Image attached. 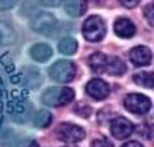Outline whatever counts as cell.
Returning a JSON list of instances; mask_svg holds the SVG:
<instances>
[{
    "mask_svg": "<svg viewBox=\"0 0 154 147\" xmlns=\"http://www.w3.org/2000/svg\"><path fill=\"white\" fill-rule=\"evenodd\" d=\"M31 27H32V31L38 32V34L50 37V35H56V31L60 26H58L56 18L51 13L35 11V15L31 18Z\"/></svg>",
    "mask_w": 154,
    "mask_h": 147,
    "instance_id": "1",
    "label": "cell"
},
{
    "mask_svg": "<svg viewBox=\"0 0 154 147\" xmlns=\"http://www.w3.org/2000/svg\"><path fill=\"white\" fill-rule=\"evenodd\" d=\"M75 64L66 59H60L48 69L51 80H55L58 83H69L75 77Z\"/></svg>",
    "mask_w": 154,
    "mask_h": 147,
    "instance_id": "2",
    "label": "cell"
},
{
    "mask_svg": "<svg viewBox=\"0 0 154 147\" xmlns=\"http://www.w3.org/2000/svg\"><path fill=\"white\" fill-rule=\"evenodd\" d=\"M74 99V91L71 88H48L42 96L43 104L47 106H66Z\"/></svg>",
    "mask_w": 154,
    "mask_h": 147,
    "instance_id": "3",
    "label": "cell"
},
{
    "mask_svg": "<svg viewBox=\"0 0 154 147\" xmlns=\"http://www.w3.org/2000/svg\"><path fill=\"white\" fill-rule=\"evenodd\" d=\"M82 32H84V37L88 42H100L106 34V27H104L103 19L100 16H90L84 22Z\"/></svg>",
    "mask_w": 154,
    "mask_h": 147,
    "instance_id": "4",
    "label": "cell"
},
{
    "mask_svg": "<svg viewBox=\"0 0 154 147\" xmlns=\"http://www.w3.org/2000/svg\"><path fill=\"white\" fill-rule=\"evenodd\" d=\"M125 109L130 110L132 113H137V115H141V113H146L149 109H151V101H149L148 96L144 94H138V93H132L128 96H125L124 99Z\"/></svg>",
    "mask_w": 154,
    "mask_h": 147,
    "instance_id": "5",
    "label": "cell"
},
{
    "mask_svg": "<svg viewBox=\"0 0 154 147\" xmlns=\"http://www.w3.org/2000/svg\"><path fill=\"white\" fill-rule=\"evenodd\" d=\"M56 136L64 142H79L85 137V131L84 128L72 125V123H63L58 126Z\"/></svg>",
    "mask_w": 154,
    "mask_h": 147,
    "instance_id": "6",
    "label": "cell"
},
{
    "mask_svg": "<svg viewBox=\"0 0 154 147\" xmlns=\"http://www.w3.org/2000/svg\"><path fill=\"white\" fill-rule=\"evenodd\" d=\"M111 133L117 139H125V137H128L133 133V123L124 117H116L111 122Z\"/></svg>",
    "mask_w": 154,
    "mask_h": 147,
    "instance_id": "7",
    "label": "cell"
},
{
    "mask_svg": "<svg viewBox=\"0 0 154 147\" xmlns=\"http://www.w3.org/2000/svg\"><path fill=\"white\" fill-rule=\"evenodd\" d=\"M109 85L104 80L100 78H93L87 83V93L90 94L93 99H106L109 96Z\"/></svg>",
    "mask_w": 154,
    "mask_h": 147,
    "instance_id": "8",
    "label": "cell"
},
{
    "mask_svg": "<svg viewBox=\"0 0 154 147\" xmlns=\"http://www.w3.org/2000/svg\"><path fill=\"white\" fill-rule=\"evenodd\" d=\"M23 83L24 87L29 88V90H35L38 85L42 83V75H40V70L32 67V66H27V67L23 69Z\"/></svg>",
    "mask_w": 154,
    "mask_h": 147,
    "instance_id": "9",
    "label": "cell"
},
{
    "mask_svg": "<svg viewBox=\"0 0 154 147\" xmlns=\"http://www.w3.org/2000/svg\"><path fill=\"white\" fill-rule=\"evenodd\" d=\"M151 51L146 46H135V48L130 51V61L133 63V66L137 67H143V66H148L151 63Z\"/></svg>",
    "mask_w": 154,
    "mask_h": 147,
    "instance_id": "10",
    "label": "cell"
},
{
    "mask_svg": "<svg viewBox=\"0 0 154 147\" xmlns=\"http://www.w3.org/2000/svg\"><path fill=\"white\" fill-rule=\"evenodd\" d=\"M114 32L119 37H122V39H130V37L135 35L137 29H135V24L130 19H127V18H119L114 22Z\"/></svg>",
    "mask_w": 154,
    "mask_h": 147,
    "instance_id": "11",
    "label": "cell"
},
{
    "mask_svg": "<svg viewBox=\"0 0 154 147\" xmlns=\"http://www.w3.org/2000/svg\"><path fill=\"white\" fill-rule=\"evenodd\" d=\"M29 53H31V58L34 61H37V63H45L51 58L53 51H51V46L47 45V43H35L31 46V50H29Z\"/></svg>",
    "mask_w": 154,
    "mask_h": 147,
    "instance_id": "12",
    "label": "cell"
},
{
    "mask_svg": "<svg viewBox=\"0 0 154 147\" xmlns=\"http://www.w3.org/2000/svg\"><path fill=\"white\" fill-rule=\"evenodd\" d=\"M63 8L69 16H80L85 11L87 3L82 2V0H67V2L63 3Z\"/></svg>",
    "mask_w": 154,
    "mask_h": 147,
    "instance_id": "13",
    "label": "cell"
},
{
    "mask_svg": "<svg viewBox=\"0 0 154 147\" xmlns=\"http://www.w3.org/2000/svg\"><path fill=\"white\" fill-rule=\"evenodd\" d=\"M16 42V32L7 22H0V43L2 45H11Z\"/></svg>",
    "mask_w": 154,
    "mask_h": 147,
    "instance_id": "14",
    "label": "cell"
},
{
    "mask_svg": "<svg viewBox=\"0 0 154 147\" xmlns=\"http://www.w3.org/2000/svg\"><path fill=\"white\" fill-rule=\"evenodd\" d=\"M88 66L95 72H103L106 70V66H108V56L103 54V53H95L90 56L88 59Z\"/></svg>",
    "mask_w": 154,
    "mask_h": 147,
    "instance_id": "15",
    "label": "cell"
},
{
    "mask_svg": "<svg viewBox=\"0 0 154 147\" xmlns=\"http://www.w3.org/2000/svg\"><path fill=\"white\" fill-rule=\"evenodd\" d=\"M106 72L111 75H122L125 72V64L116 56L108 58V66H106Z\"/></svg>",
    "mask_w": 154,
    "mask_h": 147,
    "instance_id": "16",
    "label": "cell"
},
{
    "mask_svg": "<svg viewBox=\"0 0 154 147\" xmlns=\"http://www.w3.org/2000/svg\"><path fill=\"white\" fill-rule=\"evenodd\" d=\"M58 50H60V53L63 54H74L77 51V42L72 39V37H64V39L60 40V43H58Z\"/></svg>",
    "mask_w": 154,
    "mask_h": 147,
    "instance_id": "17",
    "label": "cell"
},
{
    "mask_svg": "<svg viewBox=\"0 0 154 147\" xmlns=\"http://www.w3.org/2000/svg\"><path fill=\"white\" fill-rule=\"evenodd\" d=\"M135 83L144 88H154V74L152 72H140L133 75Z\"/></svg>",
    "mask_w": 154,
    "mask_h": 147,
    "instance_id": "18",
    "label": "cell"
},
{
    "mask_svg": "<svg viewBox=\"0 0 154 147\" xmlns=\"http://www.w3.org/2000/svg\"><path fill=\"white\" fill-rule=\"evenodd\" d=\"M51 123V113L48 110H38L34 115V126L35 128H47Z\"/></svg>",
    "mask_w": 154,
    "mask_h": 147,
    "instance_id": "19",
    "label": "cell"
},
{
    "mask_svg": "<svg viewBox=\"0 0 154 147\" xmlns=\"http://www.w3.org/2000/svg\"><path fill=\"white\" fill-rule=\"evenodd\" d=\"M18 139L14 133H8V136H5L2 142H0V147H18Z\"/></svg>",
    "mask_w": 154,
    "mask_h": 147,
    "instance_id": "20",
    "label": "cell"
},
{
    "mask_svg": "<svg viewBox=\"0 0 154 147\" xmlns=\"http://www.w3.org/2000/svg\"><path fill=\"white\" fill-rule=\"evenodd\" d=\"M91 147H114L112 142H111L108 137H100V139H95Z\"/></svg>",
    "mask_w": 154,
    "mask_h": 147,
    "instance_id": "21",
    "label": "cell"
},
{
    "mask_svg": "<svg viewBox=\"0 0 154 147\" xmlns=\"http://www.w3.org/2000/svg\"><path fill=\"white\" fill-rule=\"evenodd\" d=\"M144 16L148 18L149 22H152V24H154V3L146 5V8H144Z\"/></svg>",
    "mask_w": 154,
    "mask_h": 147,
    "instance_id": "22",
    "label": "cell"
},
{
    "mask_svg": "<svg viewBox=\"0 0 154 147\" xmlns=\"http://www.w3.org/2000/svg\"><path fill=\"white\" fill-rule=\"evenodd\" d=\"M16 5V2L13 0H0V10H11Z\"/></svg>",
    "mask_w": 154,
    "mask_h": 147,
    "instance_id": "23",
    "label": "cell"
},
{
    "mask_svg": "<svg viewBox=\"0 0 154 147\" xmlns=\"http://www.w3.org/2000/svg\"><path fill=\"white\" fill-rule=\"evenodd\" d=\"M42 7H60L61 5V2H58V0H42V2H38Z\"/></svg>",
    "mask_w": 154,
    "mask_h": 147,
    "instance_id": "24",
    "label": "cell"
},
{
    "mask_svg": "<svg viewBox=\"0 0 154 147\" xmlns=\"http://www.w3.org/2000/svg\"><path fill=\"white\" fill-rule=\"evenodd\" d=\"M122 5L127 7V8H133V7L138 5V2H137V0H132V2H128V0H122Z\"/></svg>",
    "mask_w": 154,
    "mask_h": 147,
    "instance_id": "25",
    "label": "cell"
},
{
    "mask_svg": "<svg viewBox=\"0 0 154 147\" xmlns=\"http://www.w3.org/2000/svg\"><path fill=\"white\" fill-rule=\"evenodd\" d=\"M122 147H143V146L140 144V142H137V141H128V142H125Z\"/></svg>",
    "mask_w": 154,
    "mask_h": 147,
    "instance_id": "26",
    "label": "cell"
},
{
    "mask_svg": "<svg viewBox=\"0 0 154 147\" xmlns=\"http://www.w3.org/2000/svg\"><path fill=\"white\" fill-rule=\"evenodd\" d=\"M27 147H38V144H37L35 141H31V142H29V146H27Z\"/></svg>",
    "mask_w": 154,
    "mask_h": 147,
    "instance_id": "27",
    "label": "cell"
}]
</instances>
